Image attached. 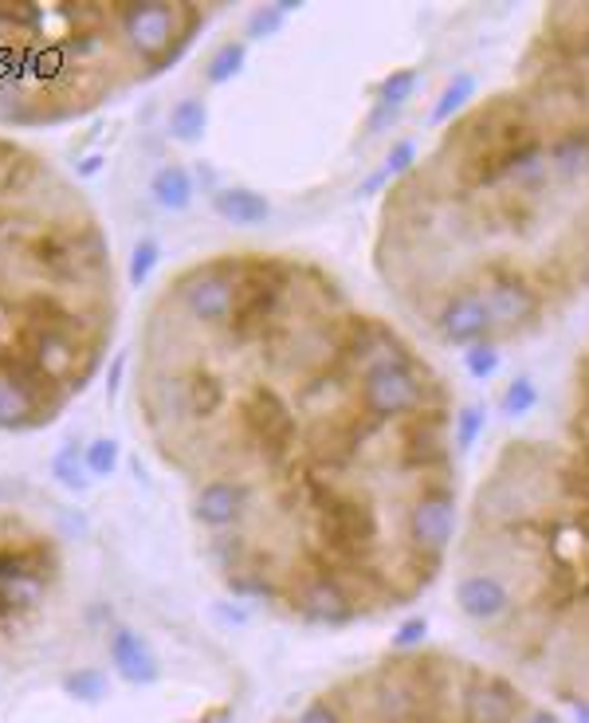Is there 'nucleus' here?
Masks as SVG:
<instances>
[{
  "label": "nucleus",
  "instance_id": "13",
  "mask_svg": "<svg viewBox=\"0 0 589 723\" xmlns=\"http://www.w3.org/2000/svg\"><path fill=\"white\" fill-rule=\"evenodd\" d=\"M424 629H429V625H424V617H413V622L401 625V633H397V637H393V645H397V648H413V645H421V641H424Z\"/></svg>",
  "mask_w": 589,
  "mask_h": 723
},
{
  "label": "nucleus",
  "instance_id": "6",
  "mask_svg": "<svg viewBox=\"0 0 589 723\" xmlns=\"http://www.w3.org/2000/svg\"><path fill=\"white\" fill-rule=\"evenodd\" d=\"M527 696L507 676L468 668L460 684V723H519L527 712Z\"/></svg>",
  "mask_w": 589,
  "mask_h": 723
},
{
  "label": "nucleus",
  "instance_id": "10",
  "mask_svg": "<svg viewBox=\"0 0 589 723\" xmlns=\"http://www.w3.org/2000/svg\"><path fill=\"white\" fill-rule=\"evenodd\" d=\"M534 406H539V390H534L527 378H514L511 390H507V398H503V409L511 417H527Z\"/></svg>",
  "mask_w": 589,
  "mask_h": 723
},
{
  "label": "nucleus",
  "instance_id": "8",
  "mask_svg": "<svg viewBox=\"0 0 589 723\" xmlns=\"http://www.w3.org/2000/svg\"><path fill=\"white\" fill-rule=\"evenodd\" d=\"M110 653H115V665L122 668L126 681H154V661L150 653L141 648V641L134 637V633H118L115 645H110Z\"/></svg>",
  "mask_w": 589,
  "mask_h": 723
},
{
  "label": "nucleus",
  "instance_id": "2",
  "mask_svg": "<svg viewBox=\"0 0 589 723\" xmlns=\"http://www.w3.org/2000/svg\"><path fill=\"white\" fill-rule=\"evenodd\" d=\"M374 264L440 346L547 331L589 295V87L523 56L385 189Z\"/></svg>",
  "mask_w": 589,
  "mask_h": 723
},
{
  "label": "nucleus",
  "instance_id": "4",
  "mask_svg": "<svg viewBox=\"0 0 589 723\" xmlns=\"http://www.w3.org/2000/svg\"><path fill=\"white\" fill-rule=\"evenodd\" d=\"M213 4H0V130L87 118L169 67L213 25Z\"/></svg>",
  "mask_w": 589,
  "mask_h": 723
},
{
  "label": "nucleus",
  "instance_id": "12",
  "mask_svg": "<svg viewBox=\"0 0 589 723\" xmlns=\"http://www.w3.org/2000/svg\"><path fill=\"white\" fill-rule=\"evenodd\" d=\"M464 367H468V374H472V378H488V374H495V367H499V350H491V346H475V350H468V354H464Z\"/></svg>",
  "mask_w": 589,
  "mask_h": 723
},
{
  "label": "nucleus",
  "instance_id": "5",
  "mask_svg": "<svg viewBox=\"0 0 589 723\" xmlns=\"http://www.w3.org/2000/svg\"><path fill=\"white\" fill-rule=\"evenodd\" d=\"M59 574V555L51 535L0 511V629L17 625L48 598Z\"/></svg>",
  "mask_w": 589,
  "mask_h": 723
},
{
  "label": "nucleus",
  "instance_id": "15",
  "mask_svg": "<svg viewBox=\"0 0 589 723\" xmlns=\"http://www.w3.org/2000/svg\"><path fill=\"white\" fill-rule=\"evenodd\" d=\"M519 723H562V720H558V715L550 712V707H539V704H531V707H527L523 715H519Z\"/></svg>",
  "mask_w": 589,
  "mask_h": 723
},
{
  "label": "nucleus",
  "instance_id": "11",
  "mask_svg": "<svg viewBox=\"0 0 589 723\" xmlns=\"http://www.w3.org/2000/svg\"><path fill=\"white\" fill-rule=\"evenodd\" d=\"M416 91V71H397L382 84V107H401L405 99H413Z\"/></svg>",
  "mask_w": 589,
  "mask_h": 723
},
{
  "label": "nucleus",
  "instance_id": "1",
  "mask_svg": "<svg viewBox=\"0 0 589 723\" xmlns=\"http://www.w3.org/2000/svg\"><path fill=\"white\" fill-rule=\"evenodd\" d=\"M130 421L244 602L334 629L405 606L457 543L449 382L300 252L169 267L134 334Z\"/></svg>",
  "mask_w": 589,
  "mask_h": 723
},
{
  "label": "nucleus",
  "instance_id": "14",
  "mask_svg": "<svg viewBox=\"0 0 589 723\" xmlns=\"http://www.w3.org/2000/svg\"><path fill=\"white\" fill-rule=\"evenodd\" d=\"M71 688L76 692H84L87 700H95V696H102V681L95 673H84V676H76V681H71Z\"/></svg>",
  "mask_w": 589,
  "mask_h": 723
},
{
  "label": "nucleus",
  "instance_id": "3",
  "mask_svg": "<svg viewBox=\"0 0 589 723\" xmlns=\"http://www.w3.org/2000/svg\"><path fill=\"white\" fill-rule=\"evenodd\" d=\"M122 275L91 193L0 130V432H40L107 367Z\"/></svg>",
  "mask_w": 589,
  "mask_h": 723
},
{
  "label": "nucleus",
  "instance_id": "16",
  "mask_svg": "<svg viewBox=\"0 0 589 723\" xmlns=\"http://www.w3.org/2000/svg\"><path fill=\"white\" fill-rule=\"evenodd\" d=\"M570 707H573V720H578V723H589V704H586V700H573Z\"/></svg>",
  "mask_w": 589,
  "mask_h": 723
},
{
  "label": "nucleus",
  "instance_id": "7",
  "mask_svg": "<svg viewBox=\"0 0 589 723\" xmlns=\"http://www.w3.org/2000/svg\"><path fill=\"white\" fill-rule=\"evenodd\" d=\"M452 598H457L460 614H464L472 625H480V629H499V625H503L507 617H511V609H514L511 590L499 583L495 574H483V570H464V574H460Z\"/></svg>",
  "mask_w": 589,
  "mask_h": 723
},
{
  "label": "nucleus",
  "instance_id": "9",
  "mask_svg": "<svg viewBox=\"0 0 589 723\" xmlns=\"http://www.w3.org/2000/svg\"><path fill=\"white\" fill-rule=\"evenodd\" d=\"M475 95V79L472 76H460L457 84L449 87V95H444V99H440V107H436V115H432V123H449L452 115H460V110L468 107V99H472Z\"/></svg>",
  "mask_w": 589,
  "mask_h": 723
}]
</instances>
